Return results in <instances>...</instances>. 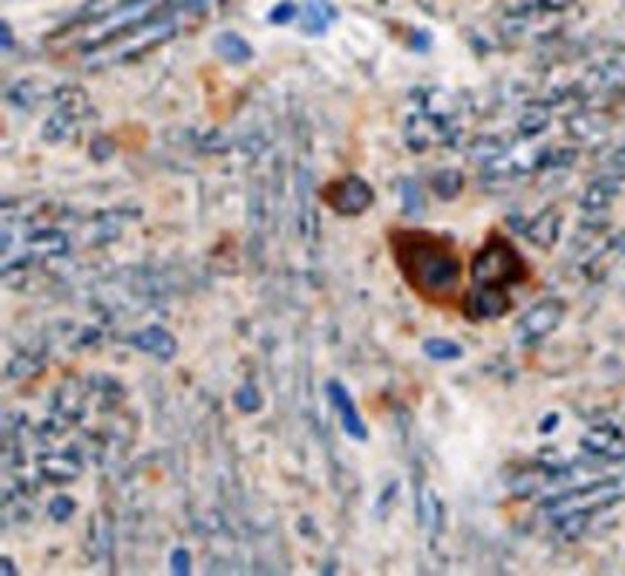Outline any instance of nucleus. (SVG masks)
I'll return each instance as SVG.
<instances>
[{
	"instance_id": "f257e3e1",
	"label": "nucleus",
	"mask_w": 625,
	"mask_h": 576,
	"mask_svg": "<svg viewBox=\"0 0 625 576\" xmlns=\"http://www.w3.org/2000/svg\"><path fill=\"white\" fill-rule=\"evenodd\" d=\"M389 251L407 288L438 312H458L467 294V263L456 240L427 228H389Z\"/></svg>"
},
{
	"instance_id": "f03ea898",
	"label": "nucleus",
	"mask_w": 625,
	"mask_h": 576,
	"mask_svg": "<svg viewBox=\"0 0 625 576\" xmlns=\"http://www.w3.org/2000/svg\"><path fill=\"white\" fill-rule=\"evenodd\" d=\"M470 280L473 286L510 288L525 286L530 280V265L522 257V251L507 240L502 231H490L481 248L470 260Z\"/></svg>"
},
{
	"instance_id": "7ed1b4c3",
	"label": "nucleus",
	"mask_w": 625,
	"mask_h": 576,
	"mask_svg": "<svg viewBox=\"0 0 625 576\" xmlns=\"http://www.w3.org/2000/svg\"><path fill=\"white\" fill-rule=\"evenodd\" d=\"M320 199L335 211L337 216H361L372 208L375 191L358 173H346L340 179H332L320 188Z\"/></svg>"
},
{
	"instance_id": "20e7f679",
	"label": "nucleus",
	"mask_w": 625,
	"mask_h": 576,
	"mask_svg": "<svg viewBox=\"0 0 625 576\" xmlns=\"http://www.w3.org/2000/svg\"><path fill=\"white\" fill-rule=\"evenodd\" d=\"M326 395H329V401H332V407H335L343 432H346L349 438H355V441H366V427H363L361 412L355 407L352 395L346 392V386L337 384V381H329V384H326Z\"/></svg>"
},
{
	"instance_id": "39448f33",
	"label": "nucleus",
	"mask_w": 625,
	"mask_h": 576,
	"mask_svg": "<svg viewBox=\"0 0 625 576\" xmlns=\"http://www.w3.org/2000/svg\"><path fill=\"white\" fill-rule=\"evenodd\" d=\"M562 312H565V306L559 300H545V303H539L536 309H530L525 314L519 332H525V337H530V340L551 335L553 329L559 326V320H562Z\"/></svg>"
},
{
	"instance_id": "423d86ee",
	"label": "nucleus",
	"mask_w": 625,
	"mask_h": 576,
	"mask_svg": "<svg viewBox=\"0 0 625 576\" xmlns=\"http://www.w3.org/2000/svg\"><path fill=\"white\" fill-rule=\"evenodd\" d=\"M38 470L47 481H55V484H67V481H75L81 476L84 464L75 453H44L38 458Z\"/></svg>"
},
{
	"instance_id": "0eeeda50",
	"label": "nucleus",
	"mask_w": 625,
	"mask_h": 576,
	"mask_svg": "<svg viewBox=\"0 0 625 576\" xmlns=\"http://www.w3.org/2000/svg\"><path fill=\"white\" fill-rule=\"evenodd\" d=\"M130 343H133L136 349H142L145 355H153V358L159 360L176 358V352H179L176 337L170 335L168 329H162V326H150V329L136 332V335L130 337Z\"/></svg>"
},
{
	"instance_id": "6e6552de",
	"label": "nucleus",
	"mask_w": 625,
	"mask_h": 576,
	"mask_svg": "<svg viewBox=\"0 0 625 576\" xmlns=\"http://www.w3.org/2000/svg\"><path fill=\"white\" fill-rule=\"evenodd\" d=\"M67 248H70V245H67V237H64L61 231H55V228H41L38 234L29 237V251H32L35 257H41V260H47V257H61Z\"/></svg>"
},
{
	"instance_id": "1a4fd4ad",
	"label": "nucleus",
	"mask_w": 625,
	"mask_h": 576,
	"mask_svg": "<svg viewBox=\"0 0 625 576\" xmlns=\"http://www.w3.org/2000/svg\"><path fill=\"white\" fill-rule=\"evenodd\" d=\"M217 52L228 64H245V61H251V47L245 41H240L237 35H222L217 41Z\"/></svg>"
},
{
	"instance_id": "9d476101",
	"label": "nucleus",
	"mask_w": 625,
	"mask_h": 576,
	"mask_svg": "<svg viewBox=\"0 0 625 576\" xmlns=\"http://www.w3.org/2000/svg\"><path fill=\"white\" fill-rule=\"evenodd\" d=\"M424 355L433 360H458L461 358V346L453 343V340H441V337H433L424 343Z\"/></svg>"
},
{
	"instance_id": "9b49d317",
	"label": "nucleus",
	"mask_w": 625,
	"mask_h": 576,
	"mask_svg": "<svg viewBox=\"0 0 625 576\" xmlns=\"http://www.w3.org/2000/svg\"><path fill=\"white\" fill-rule=\"evenodd\" d=\"M556 228H559V219H553V216H542L533 228L528 231V237L536 245H551L556 240Z\"/></svg>"
},
{
	"instance_id": "f8f14e48",
	"label": "nucleus",
	"mask_w": 625,
	"mask_h": 576,
	"mask_svg": "<svg viewBox=\"0 0 625 576\" xmlns=\"http://www.w3.org/2000/svg\"><path fill=\"white\" fill-rule=\"evenodd\" d=\"M461 176H458L456 170H444V173H438L433 179V188L441 193V199H453L458 191H461Z\"/></svg>"
},
{
	"instance_id": "ddd939ff",
	"label": "nucleus",
	"mask_w": 625,
	"mask_h": 576,
	"mask_svg": "<svg viewBox=\"0 0 625 576\" xmlns=\"http://www.w3.org/2000/svg\"><path fill=\"white\" fill-rule=\"evenodd\" d=\"M263 404V398H260V392L254 389V384H245L240 386V392H237V407L242 412H257Z\"/></svg>"
},
{
	"instance_id": "4468645a",
	"label": "nucleus",
	"mask_w": 625,
	"mask_h": 576,
	"mask_svg": "<svg viewBox=\"0 0 625 576\" xmlns=\"http://www.w3.org/2000/svg\"><path fill=\"white\" fill-rule=\"evenodd\" d=\"M73 513H75V502L70 499V496H55V499L49 502V516H52L55 522H67Z\"/></svg>"
},
{
	"instance_id": "2eb2a0df",
	"label": "nucleus",
	"mask_w": 625,
	"mask_h": 576,
	"mask_svg": "<svg viewBox=\"0 0 625 576\" xmlns=\"http://www.w3.org/2000/svg\"><path fill=\"white\" fill-rule=\"evenodd\" d=\"M170 571L179 576L191 574V553L185 551V548H176L173 556H170Z\"/></svg>"
},
{
	"instance_id": "dca6fc26",
	"label": "nucleus",
	"mask_w": 625,
	"mask_h": 576,
	"mask_svg": "<svg viewBox=\"0 0 625 576\" xmlns=\"http://www.w3.org/2000/svg\"><path fill=\"white\" fill-rule=\"evenodd\" d=\"M404 208H407V214H418V191L412 182L404 185Z\"/></svg>"
},
{
	"instance_id": "f3484780",
	"label": "nucleus",
	"mask_w": 625,
	"mask_h": 576,
	"mask_svg": "<svg viewBox=\"0 0 625 576\" xmlns=\"http://www.w3.org/2000/svg\"><path fill=\"white\" fill-rule=\"evenodd\" d=\"M3 574H15V568H12V559L9 556H3Z\"/></svg>"
}]
</instances>
